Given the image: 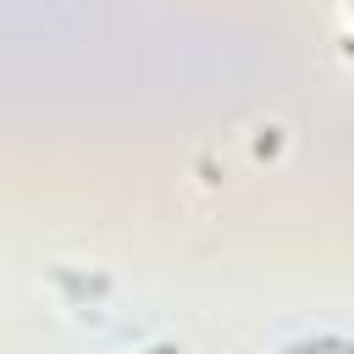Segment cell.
<instances>
[{
  "instance_id": "1",
  "label": "cell",
  "mask_w": 354,
  "mask_h": 354,
  "mask_svg": "<svg viewBox=\"0 0 354 354\" xmlns=\"http://www.w3.org/2000/svg\"><path fill=\"white\" fill-rule=\"evenodd\" d=\"M282 354H348V343L343 337H310V343H293Z\"/></svg>"
},
{
  "instance_id": "2",
  "label": "cell",
  "mask_w": 354,
  "mask_h": 354,
  "mask_svg": "<svg viewBox=\"0 0 354 354\" xmlns=\"http://www.w3.org/2000/svg\"><path fill=\"white\" fill-rule=\"evenodd\" d=\"M144 354H177V343H155V348H144Z\"/></svg>"
}]
</instances>
